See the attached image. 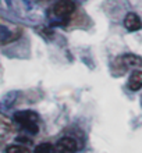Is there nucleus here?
<instances>
[{"label": "nucleus", "mask_w": 142, "mask_h": 153, "mask_svg": "<svg viewBox=\"0 0 142 153\" xmlns=\"http://www.w3.org/2000/svg\"><path fill=\"white\" fill-rule=\"evenodd\" d=\"M38 120H39V116L32 110H22V111H18L14 114V121L18 123L31 135H36L39 132Z\"/></svg>", "instance_id": "obj_2"}, {"label": "nucleus", "mask_w": 142, "mask_h": 153, "mask_svg": "<svg viewBox=\"0 0 142 153\" xmlns=\"http://www.w3.org/2000/svg\"><path fill=\"white\" fill-rule=\"evenodd\" d=\"M78 149L77 141L71 137H64L56 143V150L60 153H74Z\"/></svg>", "instance_id": "obj_4"}, {"label": "nucleus", "mask_w": 142, "mask_h": 153, "mask_svg": "<svg viewBox=\"0 0 142 153\" xmlns=\"http://www.w3.org/2000/svg\"><path fill=\"white\" fill-rule=\"evenodd\" d=\"M35 153H56V148L49 142H42L35 148Z\"/></svg>", "instance_id": "obj_8"}, {"label": "nucleus", "mask_w": 142, "mask_h": 153, "mask_svg": "<svg viewBox=\"0 0 142 153\" xmlns=\"http://www.w3.org/2000/svg\"><path fill=\"white\" fill-rule=\"evenodd\" d=\"M124 27L130 32L139 31L142 28V21L139 18V16H137L135 13H128L126 16V18H124Z\"/></svg>", "instance_id": "obj_5"}, {"label": "nucleus", "mask_w": 142, "mask_h": 153, "mask_svg": "<svg viewBox=\"0 0 142 153\" xmlns=\"http://www.w3.org/2000/svg\"><path fill=\"white\" fill-rule=\"evenodd\" d=\"M117 61L120 63V65H123V71L127 68H138L142 65V57H139L138 54H132V53L123 54L117 59Z\"/></svg>", "instance_id": "obj_3"}, {"label": "nucleus", "mask_w": 142, "mask_h": 153, "mask_svg": "<svg viewBox=\"0 0 142 153\" xmlns=\"http://www.w3.org/2000/svg\"><path fill=\"white\" fill-rule=\"evenodd\" d=\"M17 36H13V32L6 27V25L0 24V43H10Z\"/></svg>", "instance_id": "obj_7"}, {"label": "nucleus", "mask_w": 142, "mask_h": 153, "mask_svg": "<svg viewBox=\"0 0 142 153\" xmlns=\"http://www.w3.org/2000/svg\"><path fill=\"white\" fill-rule=\"evenodd\" d=\"M6 153H31V150L21 145H11L6 149Z\"/></svg>", "instance_id": "obj_9"}, {"label": "nucleus", "mask_w": 142, "mask_h": 153, "mask_svg": "<svg viewBox=\"0 0 142 153\" xmlns=\"http://www.w3.org/2000/svg\"><path fill=\"white\" fill-rule=\"evenodd\" d=\"M128 88L130 91H139L142 88V71L141 70H134L128 78Z\"/></svg>", "instance_id": "obj_6"}, {"label": "nucleus", "mask_w": 142, "mask_h": 153, "mask_svg": "<svg viewBox=\"0 0 142 153\" xmlns=\"http://www.w3.org/2000/svg\"><path fill=\"white\" fill-rule=\"evenodd\" d=\"M77 4L74 0H59L50 10L49 21L53 27H63L68 24L70 16L75 11Z\"/></svg>", "instance_id": "obj_1"}]
</instances>
